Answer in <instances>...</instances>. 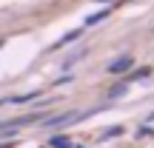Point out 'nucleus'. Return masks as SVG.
Segmentation results:
<instances>
[{"mask_svg": "<svg viewBox=\"0 0 154 148\" xmlns=\"http://www.w3.org/2000/svg\"><path fill=\"white\" fill-rule=\"evenodd\" d=\"M83 117V111H74V114H60V117H49L46 125H66V122H77Z\"/></svg>", "mask_w": 154, "mask_h": 148, "instance_id": "f257e3e1", "label": "nucleus"}, {"mask_svg": "<svg viewBox=\"0 0 154 148\" xmlns=\"http://www.w3.org/2000/svg\"><path fill=\"white\" fill-rule=\"evenodd\" d=\"M128 66H131V57H120V60H114V63L109 66V71H111V74H123Z\"/></svg>", "mask_w": 154, "mask_h": 148, "instance_id": "f03ea898", "label": "nucleus"}, {"mask_svg": "<svg viewBox=\"0 0 154 148\" xmlns=\"http://www.w3.org/2000/svg\"><path fill=\"white\" fill-rule=\"evenodd\" d=\"M51 145H54V148H72V143H69L66 137H54V140H51Z\"/></svg>", "mask_w": 154, "mask_h": 148, "instance_id": "7ed1b4c3", "label": "nucleus"}]
</instances>
